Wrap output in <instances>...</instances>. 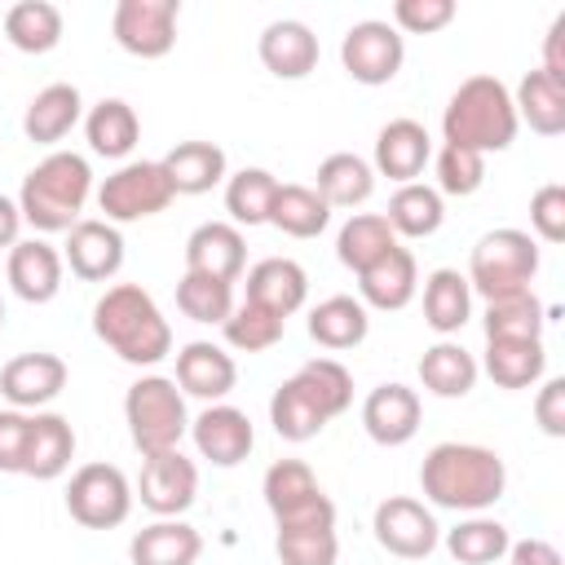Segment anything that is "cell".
Wrapping results in <instances>:
<instances>
[{"instance_id": "cell-1", "label": "cell", "mask_w": 565, "mask_h": 565, "mask_svg": "<svg viewBox=\"0 0 565 565\" xmlns=\"http://www.w3.org/2000/svg\"><path fill=\"white\" fill-rule=\"evenodd\" d=\"M419 490L433 508L446 512H486L508 490V463L499 450L477 441H437L419 463Z\"/></svg>"}, {"instance_id": "cell-2", "label": "cell", "mask_w": 565, "mask_h": 565, "mask_svg": "<svg viewBox=\"0 0 565 565\" xmlns=\"http://www.w3.org/2000/svg\"><path fill=\"white\" fill-rule=\"evenodd\" d=\"M93 335L128 366H154L172 353V327L154 296L137 282H115L97 296Z\"/></svg>"}, {"instance_id": "cell-3", "label": "cell", "mask_w": 565, "mask_h": 565, "mask_svg": "<svg viewBox=\"0 0 565 565\" xmlns=\"http://www.w3.org/2000/svg\"><path fill=\"white\" fill-rule=\"evenodd\" d=\"M93 199V168L75 150H49L18 190L22 225L35 234H66L84 221V203Z\"/></svg>"}, {"instance_id": "cell-4", "label": "cell", "mask_w": 565, "mask_h": 565, "mask_svg": "<svg viewBox=\"0 0 565 565\" xmlns=\"http://www.w3.org/2000/svg\"><path fill=\"white\" fill-rule=\"evenodd\" d=\"M516 106H512V88L499 75H468L446 110H441V137L446 146H463L477 154H494L508 150L516 141Z\"/></svg>"}, {"instance_id": "cell-5", "label": "cell", "mask_w": 565, "mask_h": 565, "mask_svg": "<svg viewBox=\"0 0 565 565\" xmlns=\"http://www.w3.org/2000/svg\"><path fill=\"white\" fill-rule=\"evenodd\" d=\"M124 419H128V437L141 450V459L163 455V450H181V437L190 433L185 393L168 375L132 380L124 393Z\"/></svg>"}, {"instance_id": "cell-6", "label": "cell", "mask_w": 565, "mask_h": 565, "mask_svg": "<svg viewBox=\"0 0 565 565\" xmlns=\"http://www.w3.org/2000/svg\"><path fill=\"white\" fill-rule=\"evenodd\" d=\"M539 274V243L534 234L525 230H490L477 238V247L468 252V287L481 296V300H499V296H512V291H530Z\"/></svg>"}, {"instance_id": "cell-7", "label": "cell", "mask_w": 565, "mask_h": 565, "mask_svg": "<svg viewBox=\"0 0 565 565\" xmlns=\"http://www.w3.org/2000/svg\"><path fill=\"white\" fill-rule=\"evenodd\" d=\"M172 199H177V190L159 159H128L97 185V207H102V221H110V225H132V221L159 216L172 207Z\"/></svg>"}, {"instance_id": "cell-8", "label": "cell", "mask_w": 565, "mask_h": 565, "mask_svg": "<svg viewBox=\"0 0 565 565\" xmlns=\"http://www.w3.org/2000/svg\"><path fill=\"white\" fill-rule=\"evenodd\" d=\"M265 508L278 530H309V525H335V503L318 486L313 468L305 459H278L265 468L260 481Z\"/></svg>"}, {"instance_id": "cell-9", "label": "cell", "mask_w": 565, "mask_h": 565, "mask_svg": "<svg viewBox=\"0 0 565 565\" xmlns=\"http://www.w3.org/2000/svg\"><path fill=\"white\" fill-rule=\"evenodd\" d=\"M66 512L84 530H115L132 512V481L115 463H84L66 481Z\"/></svg>"}, {"instance_id": "cell-10", "label": "cell", "mask_w": 565, "mask_h": 565, "mask_svg": "<svg viewBox=\"0 0 565 565\" xmlns=\"http://www.w3.org/2000/svg\"><path fill=\"white\" fill-rule=\"evenodd\" d=\"M340 62L349 71V79L366 84V88H380L388 79H397L402 62H406V44H402V31L384 18H362L344 31L340 40Z\"/></svg>"}, {"instance_id": "cell-11", "label": "cell", "mask_w": 565, "mask_h": 565, "mask_svg": "<svg viewBox=\"0 0 565 565\" xmlns=\"http://www.w3.org/2000/svg\"><path fill=\"white\" fill-rule=\"evenodd\" d=\"M371 530H375V543L402 561H424L441 543V525H437L433 508L411 494H388L384 503H375Z\"/></svg>"}, {"instance_id": "cell-12", "label": "cell", "mask_w": 565, "mask_h": 565, "mask_svg": "<svg viewBox=\"0 0 565 565\" xmlns=\"http://www.w3.org/2000/svg\"><path fill=\"white\" fill-rule=\"evenodd\" d=\"M177 18L181 4L177 0H119L110 13V35L124 53L154 62L168 57L177 44Z\"/></svg>"}, {"instance_id": "cell-13", "label": "cell", "mask_w": 565, "mask_h": 565, "mask_svg": "<svg viewBox=\"0 0 565 565\" xmlns=\"http://www.w3.org/2000/svg\"><path fill=\"white\" fill-rule=\"evenodd\" d=\"M199 494V468L194 459H185L181 450H163V455H146L141 459V477L132 499H141V508H150L154 516H181Z\"/></svg>"}, {"instance_id": "cell-14", "label": "cell", "mask_w": 565, "mask_h": 565, "mask_svg": "<svg viewBox=\"0 0 565 565\" xmlns=\"http://www.w3.org/2000/svg\"><path fill=\"white\" fill-rule=\"evenodd\" d=\"M190 437H194V450L199 459L216 463V468H238L252 446H256V428L247 419V411L230 406V402H212L203 406L194 419H190Z\"/></svg>"}, {"instance_id": "cell-15", "label": "cell", "mask_w": 565, "mask_h": 565, "mask_svg": "<svg viewBox=\"0 0 565 565\" xmlns=\"http://www.w3.org/2000/svg\"><path fill=\"white\" fill-rule=\"evenodd\" d=\"M62 260L79 282H110L124 269V234L110 221H79L66 230Z\"/></svg>"}, {"instance_id": "cell-16", "label": "cell", "mask_w": 565, "mask_h": 565, "mask_svg": "<svg viewBox=\"0 0 565 565\" xmlns=\"http://www.w3.org/2000/svg\"><path fill=\"white\" fill-rule=\"evenodd\" d=\"M66 388V362L57 353H18L0 371V393L13 411H40Z\"/></svg>"}, {"instance_id": "cell-17", "label": "cell", "mask_w": 565, "mask_h": 565, "mask_svg": "<svg viewBox=\"0 0 565 565\" xmlns=\"http://www.w3.org/2000/svg\"><path fill=\"white\" fill-rule=\"evenodd\" d=\"M428 159H433V137H428V128L419 119H388L375 132V154H371L375 177L411 185V181H419Z\"/></svg>"}, {"instance_id": "cell-18", "label": "cell", "mask_w": 565, "mask_h": 565, "mask_svg": "<svg viewBox=\"0 0 565 565\" xmlns=\"http://www.w3.org/2000/svg\"><path fill=\"white\" fill-rule=\"evenodd\" d=\"M185 269L221 282H238L247 269V238L230 221H203L185 238Z\"/></svg>"}, {"instance_id": "cell-19", "label": "cell", "mask_w": 565, "mask_h": 565, "mask_svg": "<svg viewBox=\"0 0 565 565\" xmlns=\"http://www.w3.org/2000/svg\"><path fill=\"white\" fill-rule=\"evenodd\" d=\"M62 252L44 238H18L9 247V260H4V274H9V287L18 300L26 305H49L57 291H62Z\"/></svg>"}, {"instance_id": "cell-20", "label": "cell", "mask_w": 565, "mask_h": 565, "mask_svg": "<svg viewBox=\"0 0 565 565\" xmlns=\"http://www.w3.org/2000/svg\"><path fill=\"white\" fill-rule=\"evenodd\" d=\"M419 291V265H415V252L411 247H388L375 265H366L358 274V300L366 309H380V313H397L415 300Z\"/></svg>"}, {"instance_id": "cell-21", "label": "cell", "mask_w": 565, "mask_h": 565, "mask_svg": "<svg viewBox=\"0 0 565 565\" xmlns=\"http://www.w3.org/2000/svg\"><path fill=\"white\" fill-rule=\"evenodd\" d=\"M177 388L185 393V397H199V402H225L230 393H234V384H238V366H234V358L221 349V344H212V340H190V344H181V353H177Z\"/></svg>"}, {"instance_id": "cell-22", "label": "cell", "mask_w": 565, "mask_h": 565, "mask_svg": "<svg viewBox=\"0 0 565 565\" xmlns=\"http://www.w3.org/2000/svg\"><path fill=\"white\" fill-rule=\"evenodd\" d=\"M419 393L406 384H375L362 402V428L375 446H406L419 433Z\"/></svg>"}, {"instance_id": "cell-23", "label": "cell", "mask_w": 565, "mask_h": 565, "mask_svg": "<svg viewBox=\"0 0 565 565\" xmlns=\"http://www.w3.org/2000/svg\"><path fill=\"white\" fill-rule=\"evenodd\" d=\"M256 53H260V66H265L269 75H278V79H305V75L318 66V57H322L318 35H313L300 18H278V22H269V26L260 31V40H256Z\"/></svg>"}, {"instance_id": "cell-24", "label": "cell", "mask_w": 565, "mask_h": 565, "mask_svg": "<svg viewBox=\"0 0 565 565\" xmlns=\"http://www.w3.org/2000/svg\"><path fill=\"white\" fill-rule=\"evenodd\" d=\"M305 296H309V274L291 256H265L247 269V296L243 300H252L278 318H291L305 305Z\"/></svg>"}, {"instance_id": "cell-25", "label": "cell", "mask_w": 565, "mask_h": 565, "mask_svg": "<svg viewBox=\"0 0 565 565\" xmlns=\"http://www.w3.org/2000/svg\"><path fill=\"white\" fill-rule=\"evenodd\" d=\"M75 459V428L57 411H35L31 433H26V455H22V477L35 481H57Z\"/></svg>"}, {"instance_id": "cell-26", "label": "cell", "mask_w": 565, "mask_h": 565, "mask_svg": "<svg viewBox=\"0 0 565 565\" xmlns=\"http://www.w3.org/2000/svg\"><path fill=\"white\" fill-rule=\"evenodd\" d=\"M203 556V534L181 516H159L132 534L128 561L132 565H194Z\"/></svg>"}, {"instance_id": "cell-27", "label": "cell", "mask_w": 565, "mask_h": 565, "mask_svg": "<svg viewBox=\"0 0 565 565\" xmlns=\"http://www.w3.org/2000/svg\"><path fill=\"white\" fill-rule=\"evenodd\" d=\"M79 119H84V97H79V88L57 79V84H44V88L26 102V110H22V132H26V141H35V146H57Z\"/></svg>"}, {"instance_id": "cell-28", "label": "cell", "mask_w": 565, "mask_h": 565, "mask_svg": "<svg viewBox=\"0 0 565 565\" xmlns=\"http://www.w3.org/2000/svg\"><path fill=\"white\" fill-rule=\"evenodd\" d=\"M159 163L177 194H207L212 185H221L230 177L225 150L216 141H177Z\"/></svg>"}, {"instance_id": "cell-29", "label": "cell", "mask_w": 565, "mask_h": 565, "mask_svg": "<svg viewBox=\"0 0 565 565\" xmlns=\"http://www.w3.org/2000/svg\"><path fill=\"white\" fill-rule=\"evenodd\" d=\"M371 331V309L358 300V296H327L309 309V335L313 344L331 349V353H344V349H358Z\"/></svg>"}, {"instance_id": "cell-30", "label": "cell", "mask_w": 565, "mask_h": 565, "mask_svg": "<svg viewBox=\"0 0 565 565\" xmlns=\"http://www.w3.org/2000/svg\"><path fill=\"white\" fill-rule=\"evenodd\" d=\"M512 106H516V124H530V132H539V137L565 132V84L543 75L539 66L521 75Z\"/></svg>"}, {"instance_id": "cell-31", "label": "cell", "mask_w": 565, "mask_h": 565, "mask_svg": "<svg viewBox=\"0 0 565 565\" xmlns=\"http://www.w3.org/2000/svg\"><path fill=\"white\" fill-rule=\"evenodd\" d=\"M84 137L88 150L102 159H128L132 146L141 141V119L124 97H102L88 115H84Z\"/></svg>"}, {"instance_id": "cell-32", "label": "cell", "mask_w": 565, "mask_h": 565, "mask_svg": "<svg viewBox=\"0 0 565 565\" xmlns=\"http://www.w3.org/2000/svg\"><path fill=\"white\" fill-rule=\"evenodd\" d=\"M468 318H472V287H468V278L459 269H446V265L433 269L424 278V322L441 340H450L455 331H463Z\"/></svg>"}, {"instance_id": "cell-33", "label": "cell", "mask_w": 565, "mask_h": 565, "mask_svg": "<svg viewBox=\"0 0 565 565\" xmlns=\"http://www.w3.org/2000/svg\"><path fill=\"white\" fill-rule=\"evenodd\" d=\"M499 388H534L547 371L543 340H486V358L477 362Z\"/></svg>"}, {"instance_id": "cell-34", "label": "cell", "mask_w": 565, "mask_h": 565, "mask_svg": "<svg viewBox=\"0 0 565 565\" xmlns=\"http://www.w3.org/2000/svg\"><path fill=\"white\" fill-rule=\"evenodd\" d=\"M477 375H481L477 358L455 340H437L419 358V384L433 397H468L477 388Z\"/></svg>"}, {"instance_id": "cell-35", "label": "cell", "mask_w": 565, "mask_h": 565, "mask_svg": "<svg viewBox=\"0 0 565 565\" xmlns=\"http://www.w3.org/2000/svg\"><path fill=\"white\" fill-rule=\"evenodd\" d=\"M380 216L388 221V230L397 238H428L446 221V199L428 181H411V185H397L393 190L388 212H380Z\"/></svg>"}, {"instance_id": "cell-36", "label": "cell", "mask_w": 565, "mask_h": 565, "mask_svg": "<svg viewBox=\"0 0 565 565\" xmlns=\"http://www.w3.org/2000/svg\"><path fill=\"white\" fill-rule=\"evenodd\" d=\"M313 190L327 199V207H362L375 190V168L353 150H335L318 163Z\"/></svg>"}, {"instance_id": "cell-37", "label": "cell", "mask_w": 565, "mask_h": 565, "mask_svg": "<svg viewBox=\"0 0 565 565\" xmlns=\"http://www.w3.org/2000/svg\"><path fill=\"white\" fill-rule=\"evenodd\" d=\"M327 221H331V207L313 185H296V181L278 185L274 207H269L274 230H282L287 238H318L327 230Z\"/></svg>"}, {"instance_id": "cell-38", "label": "cell", "mask_w": 565, "mask_h": 565, "mask_svg": "<svg viewBox=\"0 0 565 565\" xmlns=\"http://www.w3.org/2000/svg\"><path fill=\"white\" fill-rule=\"evenodd\" d=\"M4 35L18 53H49L62 44V9L49 0H18L4 13Z\"/></svg>"}, {"instance_id": "cell-39", "label": "cell", "mask_w": 565, "mask_h": 565, "mask_svg": "<svg viewBox=\"0 0 565 565\" xmlns=\"http://www.w3.org/2000/svg\"><path fill=\"white\" fill-rule=\"evenodd\" d=\"M278 177L269 168H238L225 177V212L230 225H269V207L278 194Z\"/></svg>"}, {"instance_id": "cell-40", "label": "cell", "mask_w": 565, "mask_h": 565, "mask_svg": "<svg viewBox=\"0 0 565 565\" xmlns=\"http://www.w3.org/2000/svg\"><path fill=\"white\" fill-rule=\"evenodd\" d=\"M388 247H397V234L388 230V221L380 212H353L340 225V234H335V256L353 274H362L366 265H375Z\"/></svg>"}, {"instance_id": "cell-41", "label": "cell", "mask_w": 565, "mask_h": 565, "mask_svg": "<svg viewBox=\"0 0 565 565\" xmlns=\"http://www.w3.org/2000/svg\"><path fill=\"white\" fill-rule=\"evenodd\" d=\"M543 322H547V309L539 305L534 287L486 300V318H481L486 340H543Z\"/></svg>"}, {"instance_id": "cell-42", "label": "cell", "mask_w": 565, "mask_h": 565, "mask_svg": "<svg viewBox=\"0 0 565 565\" xmlns=\"http://www.w3.org/2000/svg\"><path fill=\"white\" fill-rule=\"evenodd\" d=\"M508 543H512L508 525L494 516H481V512H472L455 530H446V552L459 565H494L499 556H508Z\"/></svg>"}, {"instance_id": "cell-43", "label": "cell", "mask_w": 565, "mask_h": 565, "mask_svg": "<svg viewBox=\"0 0 565 565\" xmlns=\"http://www.w3.org/2000/svg\"><path fill=\"white\" fill-rule=\"evenodd\" d=\"M269 424H274V433L282 437V441H313L322 428H327V415L313 406V397L296 384V375L291 380H282L278 388H274V397H269Z\"/></svg>"}, {"instance_id": "cell-44", "label": "cell", "mask_w": 565, "mask_h": 565, "mask_svg": "<svg viewBox=\"0 0 565 565\" xmlns=\"http://www.w3.org/2000/svg\"><path fill=\"white\" fill-rule=\"evenodd\" d=\"M296 384L313 397V406L327 415V424L353 406V375H349V366L335 362V358H309V362L296 371Z\"/></svg>"}, {"instance_id": "cell-45", "label": "cell", "mask_w": 565, "mask_h": 565, "mask_svg": "<svg viewBox=\"0 0 565 565\" xmlns=\"http://www.w3.org/2000/svg\"><path fill=\"white\" fill-rule=\"evenodd\" d=\"M177 309L190 322L221 327L234 313V282H221V278H207V274H190L185 269L181 282H177Z\"/></svg>"}, {"instance_id": "cell-46", "label": "cell", "mask_w": 565, "mask_h": 565, "mask_svg": "<svg viewBox=\"0 0 565 565\" xmlns=\"http://www.w3.org/2000/svg\"><path fill=\"white\" fill-rule=\"evenodd\" d=\"M221 331H225V344H230V349H238V353H265V349H274V344L282 340L287 318H278V313H269V309L243 300V305H234V313L221 322Z\"/></svg>"}, {"instance_id": "cell-47", "label": "cell", "mask_w": 565, "mask_h": 565, "mask_svg": "<svg viewBox=\"0 0 565 565\" xmlns=\"http://www.w3.org/2000/svg\"><path fill=\"white\" fill-rule=\"evenodd\" d=\"M274 552L282 565H335L340 539L335 525H309V530H278Z\"/></svg>"}, {"instance_id": "cell-48", "label": "cell", "mask_w": 565, "mask_h": 565, "mask_svg": "<svg viewBox=\"0 0 565 565\" xmlns=\"http://www.w3.org/2000/svg\"><path fill=\"white\" fill-rule=\"evenodd\" d=\"M437 194L446 199V194H455V199H468V194H477L481 185H486V154H477V150H463V146H441L437 150Z\"/></svg>"}, {"instance_id": "cell-49", "label": "cell", "mask_w": 565, "mask_h": 565, "mask_svg": "<svg viewBox=\"0 0 565 565\" xmlns=\"http://www.w3.org/2000/svg\"><path fill=\"white\" fill-rule=\"evenodd\" d=\"M455 22V0H397L393 26L406 35H433Z\"/></svg>"}, {"instance_id": "cell-50", "label": "cell", "mask_w": 565, "mask_h": 565, "mask_svg": "<svg viewBox=\"0 0 565 565\" xmlns=\"http://www.w3.org/2000/svg\"><path fill=\"white\" fill-rule=\"evenodd\" d=\"M530 230L543 243H565V185L561 181H547V185L534 190V199H530Z\"/></svg>"}, {"instance_id": "cell-51", "label": "cell", "mask_w": 565, "mask_h": 565, "mask_svg": "<svg viewBox=\"0 0 565 565\" xmlns=\"http://www.w3.org/2000/svg\"><path fill=\"white\" fill-rule=\"evenodd\" d=\"M26 433H31V415L26 411H0V472H22V455H26Z\"/></svg>"}, {"instance_id": "cell-52", "label": "cell", "mask_w": 565, "mask_h": 565, "mask_svg": "<svg viewBox=\"0 0 565 565\" xmlns=\"http://www.w3.org/2000/svg\"><path fill=\"white\" fill-rule=\"evenodd\" d=\"M534 424H539L547 437H565V380H561V375H552V380L539 384Z\"/></svg>"}, {"instance_id": "cell-53", "label": "cell", "mask_w": 565, "mask_h": 565, "mask_svg": "<svg viewBox=\"0 0 565 565\" xmlns=\"http://www.w3.org/2000/svg\"><path fill=\"white\" fill-rule=\"evenodd\" d=\"M508 565H565V556L547 539H516L508 543Z\"/></svg>"}, {"instance_id": "cell-54", "label": "cell", "mask_w": 565, "mask_h": 565, "mask_svg": "<svg viewBox=\"0 0 565 565\" xmlns=\"http://www.w3.org/2000/svg\"><path fill=\"white\" fill-rule=\"evenodd\" d=\"M539 71L565 84V13H556V22L543 35V66Z\"/></svg>"}, {"instance_id": "cell-55", "label": "cell", "mask_w": 565, "mask_h": 565, "mask_svg": "<svg viewBox=\"0 0 565 565\" xmlns=\"http://www.w3.org/2000/svg\"><path fill=\"white\" fill-rule=\"evenodd\" d=\"M22 234V212H18V199L0 194V247H13Z\"/></svg>"}, {"instance_id": "cell-56", "label": "cell", "mask_w": 565, "mask_h": 565, "mask_svg": "<svg viewBox=\"0 0 565 565\" xmlns=\"http://www.w3.org/2000/svg\"><path fill=\"white\" fill-rule=\"evenodd\" d=\"M0 327H4V300H0Z\"/></svg>"}]
</instances>
